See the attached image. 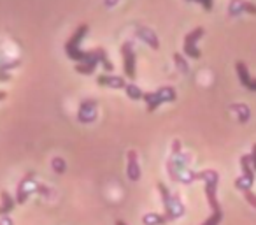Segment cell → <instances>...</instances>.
<instances>
[{"instance_id": "4fadbf2b", "label": "cell", "mask_w": 256, "mask_h": 225, "mask_svg": "<svg viewBox=\"0 0 256 225\" xmlns=\"http://www.w3.org/2000/svg\"><path fill=\"white\" fill-rule=\"evenodd\" d=\"M96 83L100 86H109V88H124V85H126V81L121 76H109V74L98 76Z\"/></svg>"}, {"instance_id": "30bf717a", "label": "cell", "mask_w": 256, "mask_h": 225, "mask_svg": "<svg viewBox=\"0 0 256 225\" xmlns=\"http://www.w3.org/2000/svg\"><path fill=\"white\" fill-rule=\"evenodd\" d=\"M126 176L132 181H139L140 179V167H139V160H137V151L130 150L126 153Z\"/></svg>"}, {"instance_id": "ba28073f", "label": "cell", "mask_w": 256, "mask_h": 225, "mask_svg": "<svg viewBox=\"0 0 256 225\" xmlns=\"http://www.w3.org/2000/svg\"><path fill=\"white\" fill-rule=\"evenodd\" d=\"M96 118V100L95 99H86L81 102L78 111V120L81 123H92Z\"/></svg>"}, {"instance_id": "83f0119b", "label": "cell", "mask_w": 256, "mask_h": 225, "mask_svg": "<svg viewBox=\"0 0 256 225\" xmlns=\"http://www.w3.org/2000/svg\"><path fill=\"white\" fill-rule=\"evenodd\" d=\"M186 2H193V0H186Z\"/></svg>"}, {"instance_id": "277c9868", "label": "cell", "mask_w": 256, "mask_h": 225, "mask_svg": "<svg viewBox=\"0 0 256 225\" xmlns=\"http://www.w3.org/2000/svg\"><path fill=\"white\" fill-rule=\"evenodd\" d=\"M158 190L162 192V199H164V206H165V220L167 221H172L176 220L178 216H181L182 211H184V207H182V204L179 202L178 197H172L170 192H168V188L164 185V183H158Z\"/></svg>"}, {"instance_id": "8992f818", "label": "cell", "mask_w": 256, "mask_h": 225, "mask_svg": "<svg viewBox=\"0 0 256 225\" xmlns=\"http://www.w3.org/2000/svg\"><path fill=\"white\" fill-rule=\"evenodd\" d=\"M121 57H123V71L128 79H136V53L130 41L123 43L121 46Z\"/></svg>"}, {"instance_id": "9a60e30c", "label": "cell", "mask_w": 256, "mask_h": 225, "mask_svg": "<svg viewBox=\"0 0 256 225\" xmlns=\"http://www.w3.org/2000/svg\"><path fill=\"white\" fill-rule=\"evenodd\" d=\"M0 199H2V206H0V216H4V214L11 213L12 209H14V199H12L11 195H9L8 190H2L0 192Z\"/></svg>"}, {"instance_id": "e0dca14e", "label": "cell", "mask_w": 256, "mask_h": 225, "mask_svg": "<svg viewBox=\"0 0 256 225\" xmlns=\"http://www.w3.org/2000/svg\"><path fill=\"white\" fill-rule=\"evenodd\" d=\"M96 65H98V64H95V62H84V64H78V65H76V71H78L79 74L90 76V74H93V72H95Z\"/></svg>"}, {"instance_id": "9c48e42d", "label": "cell", "mask_w": 256, "mask_h": 225, "mask_svg": "<svg viewBox=\"0 0 256 225\" xmlns=\"http://www.w3.org/2000/svg\"><path fill=\"white\" fill-rule=\"evenodd\" d=\"M235 71H237V76H238V79H240V85L244 86V88L251 90V92H256V79L251 78V74H249V71H248V65H246L244 62H237V64H235Z\"/></svg>"}, {"instance_id": "603a6c76", "label": "cell", "mask_w": 256, "mask_h": 225, "mask_svg": "<svg viewBox=\"0 0 256 225\" xmlns=\"http://www.w3.org/2000/svg\"><path fill=\"white\" fill-rule=\"evenodd\" d=\"M251 165H252V169H254V172H256V144L252 146V151H251Z\"/></svg>"}, {"instance_id": "ac0fdd59", "label": "cell", "mask_w": 256, "mask_h": 225, "mask_svg": "<svg viewBox=\"0 0 256 225\" xmlns=\"http://www.w3.org/2000/svg\"><path fill=\"white\" fill-rule=\"evenodd\" d=\"M51 165H53V171L58 172V174H64L65 169H67V165H65V160L60 157H54L53 160H51Z\"/></svg>"}, {"instance_id": "d4e9b609", "label": "cell", "mask_w": 256, "mask_h": 225, "mask_svg": "<svg viewBox=\"0 0 256 225\" xmlns=\"http://www.w3.org/2000/svg\"><path fill=\"white\" fill-rule=\"evenodd\" d=\"M0 225H12V220L8 214H4V216H0Z\"/></svg>"}, {"instance_id": "52a82bcc", "label": "cell", "mask_w": 256, "mask_h": 225, "mask_svg": "<svg viewBox=\"0 0 256 225\" xmlns=\"http://www.w3.org/2000/svg\"><path fill=\"white\" fill-rule=\"evenodd\" d=\"M39 183L34 181V174L30 172V174H26L25 178L20 181L18 185V192H16V202L18 204H23L26 199H28L30 192H34V190H37L39 192Z\"/></svg>"}, {"instance_id": "ffe728a7", "label": "cell", "mask_w": 256, "mask_h": 225, "mask_svg": "<svg viewBox=\"0 0 256 225\" xmlns=\"http://www.w3.org/2000/svg\"><path fill=\"white\" fill-rule=\"evenodd\" d=\"M221 220H223V213H221V211H214V213L210 214V216L207 218L202 225H220Z\"/></svg>"}, {"instance_id": "5bb4252c", "label": "cell", "mask_w": 256, "mask_h": 225, "mask_svg": "<svg viewBox=\"0 0 256 225\" xmlns=\"http://www.w3.org/2000/svg\"><path fill=\"white\" fill-rule=\"evenodd\" d=\"M137 36L140 37V39L144 41V43L150 44L153 50H158L160 48V43H158V37L154 36V32L151 29H148V27H139L137 29Z\"/></svg>"}, {"instance_id": "7c38bea8", "label": "cell", "mask_w": 256, "mask_h": 225, "mask_svg": "<svg viewBox=\"0 0 256 225\" xmlns=\"http://www.w3.org/2000/svg\"><path fill=\"white\" fill-rule=\"evenodd\" d=\"M240 167H242L240 178L244 179L249 186H252V183H254V169H252V165H251V157H249V155H242L240 157Z\"/></svg>"}, {"instance_id": "3957f363", "label": "cell", "mask_w": 256, "mask_h": 225, "mask_svg": "<svg viewBox=\"0 0 256 225\" xmlns=\"http://www.w3.org/2000/svg\"><path fill=\"white\" fill-rule=\"evenodd\" d=\"M176 99H178V93H176V90L172 88V86H162L156 92H146L142 95V100L148 104V111H150V113L158 109L162 104L174 102Z\"/></svg>"}, {"instance_id": "7402d4cb", "label": "cell", "mask_w": 256, "mask_h": 225, "mask_svg": "<svg viewBox=\"0 0 256 225\" xmlns=\"http://www.w3.org/2000/svg\"><path fill=\"white\" fill-rule=\"evenodd\" d=\"M193 2H198L206 11H212V6H214V0H193Z\"/></svg>"}, {"instance_id": "4316f807", "label": "cell", "mask_w": 256, "mask_h": 225, "mask_svg": "<svg viewBox=\"0 0 256 225\" xmlns=\"http://www.w3.org/2000/svg\"><path fill=\"white\" fill-rule=\"evenodd\" d=\"M116 225H126V223H124L123 220H118V221H116Z\"/></svg>"}, {"instance_id": "2e32d148", "label": "cell", "mask_w": 256, "mask_h": 225, "mask_svg": "<svg viewBox=\"0 0 256 225\" xmlns=\"http://www.w3.org/2000/svg\"><path fill=\"white\" fill-rule=\"evenodd\" d=\"M123 90L126 92L128 99H132V100H140V99H142V95H144L142 90H140L137 85H134V83H126Z\"/></svg>"}, {"instance_id": "44dd1931", "label": "cell", "mask_w": 256, "mask_h": 225, "mask_svg": "<svg viewBox=\"0 0 256 225\" xmlns=\"http://www.w3.org/2000/svg\"><path fill=\"white\" fill-rule=\"evenodd\" d=\"M244 197H246V200H248V202L256 209V195H254V192H252V190H246Z\"/></svg>"}, {"instance_id": "f1b7e54d", "label": "cell", "mask_w": 256, "mask_h": 225, "mask_svg": "<svg viewBox=\"0 0 256 225\" xmlns=\"http://www.w3.org/2000/svg\"><path fill=\"white\" fill-rule=\"evenodd\" d=\"M114 2H116V0H114Z\"/></svg>"}, {"instance_id": "8fae6325", "label": "cell", "mask_w": 256, "mask_h": 225, "mask_svg": "<svg viewBox=\"0 0 256 225\" xmlns=\"http://www.w3.org/2000/svg\"><path fill=\"white\" fill-rule=\"evenodd\" d=\"M240 13H249V15H256V6L248 2V0H232L228 6V15L237 16Z\"/></svg>"}, {"instance_id": "5b68a950", "label": "cell", "mask_w": 256, "mask_h": 225, "mask_svg": "<svg viewBox=\"0 0 256 225\" xmlns=\"http://www.w3.org/2000/svg\"><path fill=\"white\" fill-rule=\"evenodd\" d=\"M206 34V30H204V27H196V29H193L190 34H186L184 37V44H182V48H184V55L190 58H195V60H198L200 57H202V51L196 48V43H198L200 37Z\"/></svg>"}, {"instance_id": "cb8c5ba5", "label": "cell", "mask_w": 256, "mask_h": 225, "mask_svg": "<svg viewBox=\"0 0 256 225\" xmlns=\"http://www.w3.org/2000/svg\"><path fill=\"white\" fill-rule=\"evenodd\" d=\"M172 151H174V155H179V153H181V143H179L178 139H176L174 143H172Z\"/></svg>"}, {"instance_id": "7a4b0ae2", "label": "cell", "mask_w": 256, "mask_h": 225, "mask_svg": "<svg viewBox=\"0 0 256 225\" xmlns=\"http://www.w3.org/2000/svg\"><path fill=\"white\" fill-rule=\"evenodd\" d=\"M195 179H202L206 183V197H207V202H209V207L214 211H221L220 207V200H218V183H220V174L212 169H206L202 172H196Z\"/></svg>"}, {"instance_id": "d6986e66", "label": "cell", "mask_w": 256, "mask_h": 225, "mask_svg": "<svg viewBox=\"0 0 256 225\" xmlns=\"http://www.w3.org/2000/svg\"><path fill=\"white\" fill-rule=\"evenodd\" d=\"M174 62H176V65H178V69L181 72H188L190 71V67H188V62L184 60V58H182V55H179V53H176L174 55Z\"/></svg>"}, {"instance_id": "484cf974", "label": "cell", "mask_w": 256, "mask_h": 225, "mask_svg": "<svg viewBox=\"0 0 256 225\" xmlns=\"http://www.w3.org/2000/svg\"><path fill=\"white\" fill-rule=\"evenodd\" d=\"M6 97H8V93H6V92H0V100H4Z\"/></svg>"}, {"instance_id": "6da1fadb", "label": "cell", "mask_w": 256, "mask_h": 225, "mask_svg": "<svg viewBox=\"0 0 256 225\" xmlns=\"http://www.w3.org/2000/svg\"><path fill=\"white\" fill-rule=\"evenodd\" d=\"M88 30H90V27L86 25V23L79 25L78 30H76V32L68 37L67 43H65V53H67V57L70 58V60H76L78 64L95 62V64H102V67L106 69L107 72H110L114 67H112V64H110L109 58H107V53L104 48H95V50H92V51H82L81 48H79V44H81V41L84 39Z\"/></svg>"}]
</instances>
